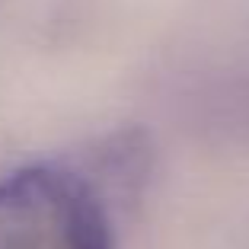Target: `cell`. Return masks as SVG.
<instances>
[{
	"instance_id": "1",
	"label": "cell",
	"mask_w": 249,
	"mask_h": 249,
	"mask_svg": "<svg viewBox=\"0 0 249 249\" xmlns=\"http://www.w3.org/2000/svg\"><path fill=\"white\" fill-rule=\"evenodd\" d=\"M0 249H115L112 220L80 173L36 163L0 179Z\"/></svg>"
}]
</instances>
